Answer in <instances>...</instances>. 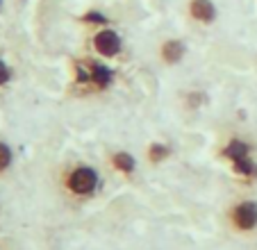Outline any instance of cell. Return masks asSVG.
Masks as SVG:
<instances>
[{
  "mask_svg": "<svg viewBox=\"0 0 257 250\" xmlns=\"http://www.w3.org/2000/svg\"><path fill=\"white\" fill-rule=\"evenodd\" d=\"M73 71V89L78 96H98L107 93L116 84V71L105 59H98L93 55L75 57L71 62Z\"/></svg>",
  "mask_w": 257,
  "mask_h": 250,
  "instance_id": "cell-1",
  "label": "cell"
},
{
  "mask_svg": "<svg viewBox=\"0 0 257 250\" xmlns=\"http://www.w3.org/2000/svg\"><path fill=\"white\" fill-rule=\"evenodd\" d=\"M100 171L91 164H73L59 178V187L71 200L75 202H87L98 196L100 191Z\"/></svg>",
  "mask_w": 257,
  "mask_h": 250,
  "instance_id": "cell-2",
  "label": "cell"
},
{
  "mask_svg": "<svg viewBox=\"0 0 257 250\" xmlns=\"http://www.w3.org/2000/svg\"><path fill=\"white\" fill-rule=\"evenodd\" d=\"M225 225L239 236H250L257 232V200L239 198L225 209Z\"/></svg>",
  "mask_w": 257,
  "mask_h": 250,
  "instance_id": "cell-3",
  "label": "cell"
},
{
  "mask_svg": "<svg viewBox=\"0 0 257 250\" xmlns=\"http://www.w3.org/2000/svg\"><path fill=\"white\" fill-rule=\"evenodd\" d=\"M123 48H125V41H123L121 32L109 28H100V30H91V37H89V50H91L93 57L105 59V62H112V59L121 57Z\"/></svg>",
  "mask_w": 257,
  "mask_h": 250,
  "instance_id": "cell-4",
  "label": "cell"
},
{
  "mask_svg": "<svg viewBox=\"0 0 257 250\" xmlns=\"http://www.w3.org/2000/svg\"><path fill=\"white\" fill-rule=\"evenodd\" d=\"M185 57H187V44L178 37H169L164 41H160V46H157V59L166 68H173L178 64H182Z\"/></svg>",
  "mask_w": 257,
  "mask_h": 250,
  "instance_id": "cell-5",
  "label": "cell"
},
{
  "mask_svg": "<svg viewBox=\"0 0 257 250\" xmlns=\"http://www.w3.org/2000/svg\"><path fill=\"white\" fill-rule=\"evenodd\" d=\"M187 16H189L191 23L209 28L218 19V7L214 0H189L187 3Z\"/></svg>",
  "mask_w": 257,
  "mask_h": 250,
  "instance_id": "cell-6",
  "label": "cell"
},
{
  "mask_svg": "<svg viewBox=\"0 0 257 250\" xmlns=\"http://www.w3.org/2000/svg\"><path fill=\"white\" fill-rule=\"evenodd\" d=\"M252 150L255 148H252L250 141L234 135V137H230L221 148H218V157L223 159V162H228V164H234V162H239V159L252 157Z\"/></svg>",
  "mask_w": 257,
  "mask_h": 250,
  "instance_id": "cell-7",
  "label": "cell"
},
{
  "mask_svg": "<svg viewBox=\"0 0 257 250\" xmlns=\"http://www.w3.org/2000/svg\"><path fill=\"white\" fill-rule=\"evenodd\" d=\"M107 162H109V169L114 173L123 175V178H132L139 169V159L130 150H114V153L107 155Z\"/></svg>",
  "mask_w": 257,
  "mask_h": 250,
  "instance_id": "cell-8",
  "label": "cell"
},
{
  "mask_svg": "<svg viewBox=\"0 0 257 250\" xmlns=\"http://www.w3.org/2000/svg\"><path fill=\"white\" fill-rule=\"evenodd\" d=\"M171 157H173V146H171L169 141H162V139L151 141L144 150V159L151 164V166H160V164L169 162Z\"/></svg>",
  "mask_w": 257,
  "mask_h": 250,
  "instance_id": "cell-9",
  "label": "cell"
},
{
  "mask_svg": "<svg viewBox=\"0 0 257 250\" xmlns=\"http://www.w3.org/2000/svg\"><path fill=\"white\" fill-rule=\"evenodd\" d=\"M78 21L89 30H100V28H109V25H112V19H109L102 10H98V7L84 10L82 14L78 16Z\"/></svg>",
  "mask_w": 257,
  "mask_h": 250,
  "instance_id": "cell-10",
  "label": "cell"
},
{
  "mask_svg": "<svg viewBox=\"0 0 257 250\" xmlns=\"http://www.w3.org/2000/svg\"><path fill=\"white\" fill-rule=\"evenodd\" d=\"M230 171H232L234 178L243 180V182H255L257 180V162H255V157H246V159H239V162L230 164Z\"/></svg>",
  "mask_w": 257,
  "mask_h": 250,
  "instance_id": "cell-11",
  "label": "cell"
},
{
  "mask_svg": "<svg viewBox=\"0 0 257 250\" xmlns=\"http://www.w3.org/2000/svg\"><path fill=\"white\" fill-rule=\"evenodd\" d=\"M16 164V153L5 139H0V178H5Z\"/></svg>",
  "mask_w": 257,
  "mask_h": 250,
  "instance_id": "cell-12",
  "label": "cell"
},
{
  "mask_svg": "<svg viewBox=\"0 0 257 250\" xmlns=\"http://www.w3.org/2000/svg\"><path fill=\"white\" fill-rule=\"evenodd\" d=\"M203 105H207V93L200 91V89H191L185 93V107L187 109H200Z\"/></svg>",
  "mask_w": 257,
  "mask_h": 250,
  "instance_id": "cell-13",
  "label": "cell"
},
{
  "mask_svg": "<svg viewBox=\"0 0 257 250\" xmlns=\"http://www.w3.org/2000/svg\"><path fill=\"white\" fill-rule=\"evenodd\" d=\"M14 82V68L7 59L0 57V89H7Z\"/></svg>",
  "mask_w": 257,
  "mask_h": 250,
  "instance_id": "cell-14",
  "label": "cell"
},
{
  "mask_svg": "<svg viewBox=\"0 0 257 250\" xmlns=\"http://www.w3.org/2000/svg\"><path fill=\"white\" fill-rule=\"evenodd\" d=\"M0 10H3V0H0Z\"/></svg>",
  "mask_w": 257,
  "mask_h": 250,
  "instance_id": "cell-15",
  "label": "cell"
}]
</instances>
